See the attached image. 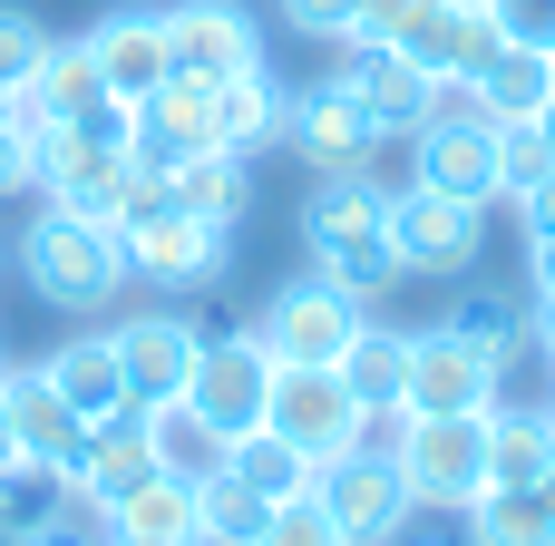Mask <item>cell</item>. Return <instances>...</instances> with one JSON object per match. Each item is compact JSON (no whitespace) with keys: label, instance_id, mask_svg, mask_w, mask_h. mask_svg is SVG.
I'll use <instances>...</instances> for the list:
<instances>
[{"label":"cell","instance_id":"cell-38","mask_svg":"<svg viewBox=\"0 0 555 546\" xmlns=\"http://www.w3.org/2000/svg\"><path fill=\"white\" fill-rule=\"evenodd\" d=\"M498 39H527V49H555V0H488Z\"/></svg>","mask_w":555,"mask_h":546},{"label":"cell","instance_id":"cell-20","mask_svg":"<svg viewBox=\"0 0 555 546\" xmlns=\"http://www.w3.org/2000/svg\"><path fill=\"white\" fill-rule=\"evenodd\" d=\"M0 391H10V420H20V459H29V469H59V479H68V459H78L88 420L59 401L49 361H29V371H0Z\"/></svg>","mask_w":555,"mask_h":546},{"label":"cell","instance_id":"cell-23","mask_svg":"<svg viewBox=\"0 0 555 546\" xmlns=\"http://www.w3.org/2000/svg\"><path fill=\"white\" fill-rule=\"evenodd\" d=\"M215 107H224V147L234 156H254V147H283V117H293V88L254 59V68H234V78H215Z\"/></svg>","mask_w":555,"mask_h":546},{"label":"cell","instance_id":"cell-33","mask_svg":"<svg viewBox=\"0 0 555 546\" xmlns=\"http://www.w3.org/2000/svg\"><path fill=\"white\" fill-rule=\"evenodd\" d=\"M39 88H49L59 127H68V117H98V107H117V98L98 88V59H88V39H49V59H39Z\"/></svg>","mask_w":555,"mask_h":546},{"label":"cell","instance_id":"cell-44","mask_svg":"<svg viewBox=\"0 0 555 546\" xmlns=\"http://www.w3.org/2000/svg\"><path fill=\"white\" fill-rule=\"evenodd\" d=\"M20 469V420H10V391H0V479Z\"/></svg>","mask_w":555,"mask_h":546},{"label":"cell","instance_id":"cell-22","mask_svg":"<svg viewBox=\"0 0 555 546\" xmlns=\"http://www.w3.org/2000/svg\"><path fill=\"white\" fill-rule=\"evenodd\" d=\"M468 88H478V107H488L498 127H517V117H537V107L555 98V49H527V39H498V49H488V68H478Z\"/></svg>","mask_w":555,"mask_h":546},{"label":"cell","instance_id":"cell-28","mask_svg":"<svg viewBox=\"0 0 555 546\" xmlns=\"http://www.w3.org/2000/svg\"><path fill=\"white\" fill-rule=\"evenodd\" d=\"M332 371L351 381V401H361V410H400V381H410V332L361 322V332H351V352H341Z\"/></svg>","mask_w":555,"mask_h":546},{"label":"cell","instance_id":"cell-4","mask_svg":"<svg viewBox=\"0 0 555 546\" xmlns=\"http://www.w3.org/2000/svg\"><path fill=\"white\" fill-rule=\"evenodd\" d=\"M224 244H234V225L185 215L156 176H146V186H137V205L117 215V254H127V274H137V283H176V293H195V283H215V274H224Z\"/></svg>","mask_w":555,"mask_h":546},{"label":"cell","instance_id":"cell-42","mask_svg":"<svg viewBox=\"0 0 555 546\" xmlns=\"http://www.w3.org/2000/svg\"><path fill=\"white\" fill-rule=\"evenodd\" d=\"M527 303H555V234H527Z\"/></svg>","mask_w":555,"mask_h":546},{"label":"cell","instance_id":"cell-36","mask_svg":"<svg viewBox=\"0 0 555 546\" xmlns=\"http://www.w3.org/2000/svg\"><path fill=\"white\" fill-rule=\"evenodd\" d=\"M39 59H49V29H39L29 10H10V0H0V88H10V78H29Z\"/></svg>","mask_w":555,"mask_h":546},{"label":"cell","instance_id":"cell-11","mask_svg":"<svg viewBox=\"0 0 555 546\" xmlns=\"http://www.w3.org/2000/svg\"><path fill=\"white\" fill-rule=\"evenodd\" d=\"M312 498H322V518L351 546H390V528L410 518V488H400V459L390 449H332L312 469Z\"/></svg>","mask_w":555,"mask_h":546},{"label":"cell","instance_id":"cell-24","mask_svg":"<svg viewBox=\"0 0 555 546\" xmlns=\"http://www.w3.org/2000/svg\"><path fill=\"white\" fill-rule=\"evenodd\" d=\"M146 440H156V469H166V479H185V488L224 479V449H234L195 401H156V410H146Z\"/></svg>","mask_w":555,"mask_h":546},{"label":"cell","instance_id":"cell-26","mask_svg":"<svg viewBox=\"0 0 555 546\" xmlns=\"http://www.w3.org/2000/svg\"><path fill=\"white\" fill-rule=\"evenodd\" d=\"M107 528H117V546H195V488L156 469L146 488H127L107 508Z\"/></svg>","mask_w":555,"mask_h":546},{"label":"cell","instance_id":"cell-3","mask_svg":"<svg viewBox=\"0 0 555 546\" xmlns=\"http://www.w3.org/2000/svg\"><path fill=\"white\" fill-rule=\"evenodd\" d=\"M146 166H137V137H127V107H98V117H68L39 137V195L68 205V215H98L117 225L137 205Z\"/></svg>","mask_w":555,"mask_h":546},{"label":"cell","instance_id":"cell-2","mask_svg":"<svg viewBox=\"0 0 555 546\" xmlns=\"http://www.w3.org/2000/svg\"><path fill=\"white\" fill-rule=\"evenodd\" d=\"M20 283L49 303V313H107L117 283H127V254H117V225L98 215H68V205H39L20 225Z\"/></svg>","mask_w":555,"mask_h":546},{"label":"cell","instance_id":"cell-31","mask_svg":"<svg viewBox=\"0 0 555 546\" xmlns=\"http://www.w3.org/2000/svg\"><path fill=\"white\" fill-rule=\"evenodd\" d=\"M468 537L478 546H555L546 488H488V498L468 508Z\"/></svg>","mask_w":555,"mask_h":546},{"label":"cell","instance_id":"cell-30","mask_svg":"<svg viewBox=\"0 0 555 546\" xmlns=\"http://www.w3.org/2000/svg\"><path fill=\"white\" fill-rule=\"evenodd\" d=\"M449 332H468V342L498 352V361H527V293H507V283H468V293L449 303Z\"/></svg>","mask_w":555,"mask_h":546},{"label":"cell","instance_id":"cell-16","mask_svg":"<svg viewBox=\"0 0 555 546\" xmlns=\"http://www.w3.org/2000/svg\"><path fill=\"white\" fill-rule=\"evenodd\" d=\"M156 479V440H146V410H107V420H88V440H78V459H68V488L107 518L127 488H146Z\"/></svg>","mask_w":555,"mask_h":546},{"label":"cell","instance_id":"cell-32","mask_svg":"<svg viewBox=\"0 0 555 546\" xmlns=\"http://www.w3.org/2000/svg\"><path fill=\"white\" fill-rule=\"evenodd\" d=\"M263 518H273V498H254L234 469L195 488V546H254V537H263Z\"/></svg>","mask_w":555,"mask_h":546},{"label":"cell","instance_id":"cell-21","mask_svg":"<svg viewBox=\"0 0 555 546\" xmlns=\"http://www.w3.org/2000/svg\"><path fill=\"white\" fill-rule=\"evenodd\" d=\"M49 381H59V401H68L78 420L137 410V401H127V361H117V342H107V332H78V342H59V352H49Z\"/></svg>","mask_w":555,"mask_h":546},{"label":"cell","instance_id":"cell-12","mask_svg":"<svg viewBox=\"0 0 555 546\" xmlns=\"http://www.w3.org/2000/svg\"><path fill=\"white\" fill-rule=\"evenodd\" d=\"M361 322H371V303H361V293H341L332 274H312V283H283V293L263 303V322H254V332H263V352H273V361H341Z\"/></svg>","mask_w":555,"mask_h":546},{"label":"cell","instance_id":"cell-17","mask_svg":"<svg viewBox=\"0 0 555 546\" xmlns=\"http://www.w3.org/2000/svg\"><path fill=\"white\" fill-rule=\"evenodd\" d=\"M156 20H166V59L185 78H234V68L263 59V39H254V20L234 0H166Z\"/></svg>","mask_w":555,"mask_h":546},{"label":"cell","instance_id":"cell-46","mask_svg":"<svg viewBox=\"0 0 555 546\" xmlns=\"http://www.w3.org/2000/svg\"><path fill=\"white\" fill-rule=\"evenodd\" d=\"M537 127H546V147H555V98H546V107H537Z\"/></svg>","mask_w":555,"mask_h":546},{"label":"cell","instance_id":"cell-13","mask_svg":"<svg viewBox=\"0 0 555 546\" xmlns=\"http://www.w3.org/2000/svg\"><path fill=\"white\" fill-rule=\"evenodd\" d=\"M185 401H195V410H205L224 440L263 430V401H273V352H263V332H215V342L195 352Z\"/></svg>","mask_w":555,"mask_h":546},{"label":"cell","instance_id":"cell-43","mask_svg":"<svg viewBox=\"0 0 555 546\" xmlns=\"http://www.w3.org/2000/svg\"><path fill=\"white\" fill-rule=\"evenodd\" d=\"M517 225H527V234H555V176H546V186H527V195H517Z\"/></svg>","mask_w":555,"mask_h":546},{"label":"cell","instance_id":"cell-8","mask_svg":"<svg viewBox=\"0 0 555 546\" xmlns=\"http://www.w3.org/2000/svg\"><path fill=\"white\" fill-rule=\"evenodd\" d=\"M283 147L312 166V176H361L380 147H390V127L371 117V98L351 88V78H312V88H293V117H283Z\"/></svg>","mask_w":555,"mask_h":546},{"label":"cell","instance_id":"cell-18","mask_svg":"<svg viewBox=\"0 0 555 546\" xmlns=\"http://www.w3.org/2000/svg\"><path fill=\"white\" fill-rule=\"evenodd\" d=\"M88 59H98V88H107L117 107H146V98H156V78L176 68V59H166V20H156V10H107V20L88 29Z\"/></svg>","mask_w":555,"mask_h":546},{"label":"cell","instance_id":"cell-15","mask_svg":"<svg viewBox=\"0 0 555 546\" xmlns=\"http://www.w3.org/2000/svg\"><path fill=\"white\" fill-rule=\"evenodd\" d=\"M390 49H410L439 88H468L488 68V49H498V20H488V0H420Z\"/></svg>","mask_w":555,"mask_h":546},{"label":"cell","instance_id":"cell-37","mask_svg":"<svg viewBox=\"0 0 555 546\" xmlns=\"http://www.w3.org/2000/svg\"><path fill=\"white\" fill-rule=\"evenodd\" d=\"M390 546H478V537H468V508H410Z\"/></svg>","mask_w":555,"mask_h":546},{"label":"cell","instance_id":"cell-34","mask_svg":"<svg viewBox=\"0 0 555 546\" xmlns=\"http://www.w3.org/2000/svg\"><path fill=\"white\" fill-rule=\"evenodd\" d=\"M555 176V147H546V127L537 117H517V127H498V195L517 205L527 186H546Z\"/></svg>","mask_w":555,"mask_h":546},{"label":"cell","instance_id":"cell-1","mask_svg":"<svg viewBox=\"0 0 555 546\" xmlns=\"http://www.w3.org/2000/svg\"><path fill=\"white\" fill-rule=\"evenodd\" d=\"M302 254H312V274H332L341 293H390L400 283V254H390V186H371V166L361 176H322L312 195H302Z\"/></svg>","mask_w":555,"mask_h":546},{"label":"cell","instance_id":"cell-41","mask_svg":"<svg viewBox=\"0 0 555 546\" xmlns=\"http://www.w3.org/2000/svg\"><path fill=\"white\" fill-rule=\"evenodd\" d=\"M410 10H420V0H361L351 39H400V29H410Z\"/></svg>","mask_w":555,"mask_h":546},{"label":"cell","instance_id":"cell-7","mask_svg":"<svg viewBox=\"0 0 555 546\" xmlns=\"http://www.w3.org/2000/svg\"><path fill=\"white\" fill-rule=\"evenodd\" d=\"M498 401H507V361H498V352H478V342L449 332V322L410 332V381H400V410H410V420H478V410H498Z\"/></svg>","mask_w":555,"mask_h":546},{"label":"cell","instance_id":"cell-10","mask_svg":"<svg viewBox=\"0 0 555 546\" xmlns=\"http://www.w3.org/2000/svg\"><path fill=\"white\" fill-rule=\"evenodd\" d=\"M263 430H283L302 459H332L361 440V401L332 361H273V401H263Z\"/></svg>","mask_w":555,"mask_h":546},{"label":"cell","instance_id":"cell-39","mask_svg":"<svg viewBox=\"0 0 555 546\" xmlns=\"http://www.w3.org/2000/svg\"><path fill=\"white\" fill-rule=\"evenodd\" d=\"M283 20H293L302 39H351V20H361V0H283Z\"/></svg>","mask_w":555,"mask_h":546},{"label":"cell","instance_id":"cell-6","mask_svg":"<svg viewBox=\"0 0 555 546\" xmlns=\"http://www.w3.org/2000/svg\"><path fill=\"white\" fill-rule=\"evenodd\" d=\"M390 254H400V274H420V283H459V274H478V254H488V205H468V195H439V186H390Z\"/></svg>","mask_w":555,"mask_h":546},{"label":"cell","instance_id":"cell-35","mask_svg":"<svg viewBox=\"0 0 555 546\" xmlns=\"http://www.w3.org/2000/svg\"><path fill=\"white\" fill-rule=\"evenodd\" d=\"M254 546H351V537L322 518V498H293V508H273V518H263V537H254Z\"/></svg>","mask_w":555,"mask_h":546},{"label":"cell","instance_id":"cell-40","mask_svg":"<svg viewBox=\"0 0 555 546\" xmlns=\"http://www.w3.org/2000/svg\"><path fill=\"white\" fill-rule=\"evenodd\" d=\"M29 186H39V147L0 117V205H10V195H29Z\"/></svg>","mask_w":555,"mask_h":546},{"label":"cell","instance_id":"cell-25","mask_svg":"<svg viewBox=\"0 0 555 546\" xmlns=\"http://www.w3.org/2000/svg\"><path fill=\"white\" fill-rule=\"evenodd\" d=\"M555 469V410H488V488H546Z\"/></svg>","mask_w":555,"mask_h":546},{"label":"cell","instance_id":"cell-27","mask_svg":"<svg viewBox=\"0 0 555 546\" xmlns=\"http://www.w3.org/2000/svg\"><path fill=\"white\" fill-rule=\"evenodd\" d=\"M156 186H166L185 215H205V225H234V215H244V156H234V147H195V156L156 166Z\"/></svg>","mask_w":555,"mask_h":546},{"label":"cell","instance_id":"cell-14","mask_svg":"<svg viewBox=\"0 0 555 546\" xmlns=\"http://www.w3.org/2000/svg\"><path fill=\"white\" fill-rule=\"evenodd\" d=\"M107 342H117V361H127V401H137V410H156V401H185V381H195V352H205V332H195L185 313H127Z\"/></svg>","mask_w":555,"mask_h":546},{"label":"cell","instance_id":"cell-45","mask_svg":"<svg viewBox=\"0 0 555 546\" xmlns=\"http://www.w3.org/2000/svg\"><path fill=\"white\" fill-rule=\"evenodd\" d=\"M537 361L555 371V303H537Z\"/></svg>","mask_w":555,"mask_h":546},{"label":"cell","instance_id":"cell-19","mask_svg":"<svg viewBox=\"0 0 555 546\" xmlns=\"http://www.w3.org/2000/svg\"><path fill=\"white\" fill-rule=\"evenodd\" d=\"M341 78L371 98V117H380L390 137H410V127L439 107V78H429L410 49H390V39H341Z\"/></svg>","mask_w":555,"mask_h":546},{"label":"cell","instance_id":"cell-29","mask_svg":"<svg viewBox=\"0 0 555 546\" xmlns=\"http://www.w3.org/2000/svg\"><path fill=\"white\" fill-rule=\"evenodd\" d=\"M224 469H234V479H244L254 498L293 508V498H312V469H322V459H302V449H293L283 430H244V440L224 449Z\"/></svg>","mask_w":555,"mask_h":546},{"label":"cell","instance_id":"cell-5","mask_svg":"<svg viewBox=\"0 0 555 546\" xmlns=\"http://www.w3.org/2000/svg\"><path fill=\"white\" fill-rule=\"evenodd\" d=\"M410 176L468 205H498V117L478 107V88H439V107L410 127Z\"/></svg>","mask_w":555,"mask_h":546},{"label":"cell","instance_id":"cell-9","mask_svg":"<svg viewBox=\"0 0 555 546\" xmlns=\"http://www.w3.org/2000/svg\"><path fill=\"white\" fill-rule=\"evenodd\" d=\"M400 488L410 508H478L488 498V410L478 420H400Z\"/></svg>","mask_w":555,"mask_h":546}]
</instances>
